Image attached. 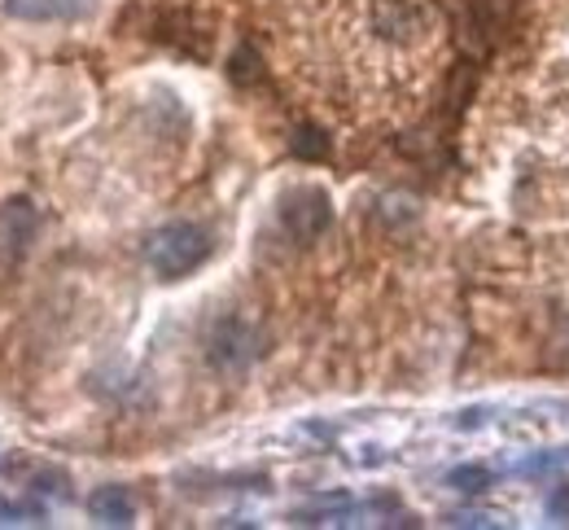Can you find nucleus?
I'll use <instances>...</instances> for the list:
<instances>
[{"instance_id": "obj_5", "label": "nucleus", "mask_w": 569, "mask_h": 530, "mask_svg": "<svg viewBox=\"0 0 569 530\" xmlns=\"http://www.w3.org/2000/svg\"><path fill=\"white\" fill-rule=\"evenodd\" d=\"M97 0H4V13L18 22H74L92 13Z\"/></svg>"}, {"instance_id": "obj_1", "label": "nucleus", "mask_w": 569, "mask_h": 530, "mask_svg": "<svg viewBox=\"0 0 569 530\" xmlns=\"http://www.w3.org/2000/svg\"><path fill=\"white\" fill-rule=\"evenodd\" d=\"M207 259H211V232L202 224H189V220L153 228L144 241V263L162 281H180V277L198 272Z\"/></svg>"}, {"instance_id": "obj_2", "label": "nucleus", "mask_w": 569, "mask_h": 530, "mask_svg": "<svg viewBox=\"0 0 569 530\" xmlns=\"http://www.w3.org/2000/svg\"><path fill=\"white\" fill-rule=\"evenodd\" d=\"M263 342H259V329L241 316H219L207 333V364L223 378H237L246 373L254 360H259Z\"/></svg>"}, {"instance_id": "obj_8", "label": "nucleus", "mask_w": 569, "mask_h": 530, "mask_svg": "<svg viewBox=\"0 0 569 530\" xmlns=\"http://www.w3.org/2000/svg\"><path fill=\"white\" fill-rule=\"evenodd\" d=\"M451 482H456L460 491H478V487H487V473H482V469H456Z\"/></svg>"}, {"instance_id": "obj_4", "label": "nucleus", "mask_w": 569, "mask_h": 530, "mask_svg": "<svg viewBox=\"0 0 569 530\" xmlns=\"http://www.w3.org/2000/svg\"><path fill=\"white\" fill-rule=\"evenodd\" d=\"M40 237V207L31 198H9L0 207V268H18Z\"/></svg>"}, {"instance_id": "obj_7", "label": "nucleus", "mask_w": 569, "mask_h": 530, "mask_svg": "<svg viewBox=\"0 0 569 530\" xmlns=\"http://www.w3.org/2000/svg\"><path fill=\"white\" fill-rule=\"evenodd\" d=\"M36 522L40 518V509L36 504H18V500H0V522Z\"/></svg>"}, {"instance_id": "obj_3", "label": "nucleus", "mask_w": 569, "mask_h": 530, "mask_svg": "<svg viewBox=\"0 0 569 530\" xmlns=\"http://www.w3.org/2000/svg\"><path fill=\"white\" fill-rule=\"evenodd\" d=\"M277 216H281V228L293 241H316V237H325V228L333 224V202L320 184H298L281 198Z\"/></svg>"}, {"instance_id": "obj_6", "label": "nucleus", "mask_w": 569, "mask_h": 530, "mask_svg": "<svg viewBox=\"0 0 569 530\" xmlns=\"http://www.w3.org/2000/svg\"><path fill=\"white\" fill-rule=\"evenodd\" d=\"M88 513H92L101 527H132L137 500H132L123 487H97V491L88 496Z\"/></svg>"}]
</instances>
